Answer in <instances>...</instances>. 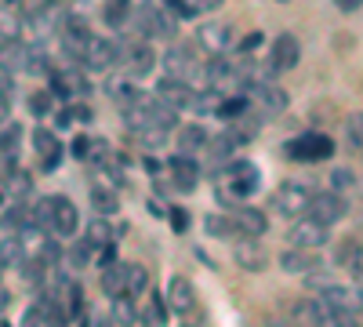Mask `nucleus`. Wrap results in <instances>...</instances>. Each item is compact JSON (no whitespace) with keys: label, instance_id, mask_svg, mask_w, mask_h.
<instances>
[{"label":"nucleus","instance_id":"1","mask_svg":"<svg viewBox=\"0 0 363 327\" xmlns=\"http://www.w3.org/2000/svg\"><path fill=\"white\" fill-rule=\"evenodd\" d=\"M262 186V171L247 157H233L222 167H215V193L222 204H244L258 193Z\"/></svg>","mask_w":363,"mask_h":327},{"label":"nucleus","instance_id":"2","mask_svg":"<svg viewBox=\"0 0 363 327\" xmlns=\"http://www.w3.org/2000/svg\"><path fill=\"white\" fill-rule=\"evenodd\" d=\"M120 113H124V128L128 131H174L178 128V109H171L157 95H138L131 106H124Z\"/></svg>","mask_w":363,"mask_h":327},{"label":"nucleus","instance_id":"3","mask_svg":"<svg viewBox=\"0 0 363 327\" xmlns=\"http://www.w3.org/2000/svg\"><path fill=\"white\" fill-rule=\"evenodd\" d=\"M306 287H309L313 294H320L323 302H330L338 313H345L349 320L363 316V284H359V280L342 284V280L327 277V273L320 270V273H309V277H306Z\"/></svg>","mask_w":363,"mask_h":327},{"label":"nucleus","instance_id":"4","mask_svg":"<svg viewBox=\"0 0 363 327\" xmlns=\"http://www.w3.org/2000/svg\"><path fill=\"white\" fill-rule=\"evenodd\" d=\"M37 215H40V226L58 236V240H73L77 229H80V211H77V204L62 193H51L44 200H37Z\"/></svg>","mask_w":363,"mask_h":327},{"label":"nucleus","instance_id":"5","mask_svg":"<svg viewBox=\"0 0 363 327\" xmlns=\"http://www.w3.org/2000/svg\"><path fill=\"white\" fill-rule=\"evenodd\" d=\"M284 157L294 164H320L335 157V138H327L320 131H306V135H294L284 142Z\"/></svg>","mask_w":363,"mask_h":327},{"label":"nucleus","instance_id":"6","mask_svg":"<svg viewBox=\"0 0 363 327\" xmlns=\"http://www.w3.org/2000/svg\"><path fill=\"white\" fill-rule=\"evenodd\" d=\"M291 320L294 323H316V327H330V323H338V327H349L352 320L345 313H338L330 302H323L320 294H309V299H298L291 302Z\"/></svg>","mask_w":363,"mask_h":327},{"label":"nucleus","instance_id":"7","mask_svg":"<svg viewBox=\"0 0 363 327\" xmlns=\"http://www.w3.org/2000/svg\"><path fill=\"white\" fill-rule=\"evenodd\" d=\"M240 92L247 95L251 113H258L262 121H272V116H280L287 109V92L277 84H269V80H251V84L240 87Z\"/></svg>","mask_w":363,"mask_h":327},{"label":"nucleus","instance_id":"8","mask_svg":"<svg viewBox=\"0 0 363 327\" xmlns=\"http://www.w3.org/2000/svg\"><path fill=\"white\" fill-rule=\"evenodd\" d=\"M131 26L138 29V33L145 37V40H174V15L160 4H142L135 15H131Z\"/></svg>","mask_w":363,"mask_h":327},{"label":"nucleus","instance_id":"9","mask_svg":"<svg viewBox=\"0 0 363 327\" xmlns=\"http://www.w3.org/2000/svg\"><path fill=\"white\" fill-rule=\"evenodd\" d=\"M313 193H316V189H313L309 182H298V178H291V182L277 186V193H272L269 207H272V211H277L280 218H298V215H306V207H309Z\"/></svg>","mask_w":363,"mask_h":327},{"label":"nucleus","instance_id":"10","mask_svg":"<svg viewBox=\"0 0 363 327\" xmlns=\"http://www.w3.org/2000/svg\"><path fill=\"white\" fill-rule=\"evenodd\" d=\"M167 178L160 182L157 178V189H174V193H193L196 189V182H200V164H196V157H182V153H174L164 167H160Z\"/></svg>","mask_w":363,"mask_h":327},{"label":"nucleus","instance_id":"11","mask_svg":"<svg viewBox=\"0 0 363 327\" xmlns=\"http://www.w3.org/2000/svg\"><path fill=\"white\" fill-rule=\"evenodd\" d=\"M164 77L186 80V84H200L203 80V62H196V55L182 44H171L164 55Z\"/></svg>","mask_w":363,"mask_h":327},{"label":"nucleus","instance_id":"12","mask_svg":"<svg viewBox=\"0 0 363 327\" xmlns=\"http://www.w3.org/2000/svg\"><path fill=\"white\" fill-rule=\"evenodd\" d=\"M327 240H330V226L316 222L313 215L291 218V229H287V244L291 248H313V251H320Z\"/></svg>","mask_w":363,"mask_h":327},{"label":"nucleus","instance_id":"13","mask_svg":"<svg viewBox=\"0 0 363 327\" xmlns=\"http://www.w3.org/2000/svg\"><path fill=\"white\" fill-rule=\"evenodd\" d=\"M48 87H51L58 99H84V95L91 92V80H87L73 62H66V66H51Z\"/></svg>","mask_w":363,"mask_h":327},{"label":"nucleus","instance_id":"14","mask_svg":"<svg viewBox=\"0 0 363 327\" xmlns=\"http://www.w3.org/2000/svg\"><path fill=\"white\" fill-rule=\"evenodd\" d=\"M301 62V44L294 33H277V40L269 44V77H280V73H291L294 66Z\"/></svg>","mask_w":363,"mask_h":327},{"label":"nucleus","instance_id":"15","mask_svg":"<svg viewBox=\"0 0 363 327\" xmlns=\"http://www.w3.org/2000/svg\"><path fill=\"white\" fill-rule=\"evenodd\" d=\"M153 95L160 99V102H167L171 109H178V113H196V95H200V87L196 84H186V80H174V77H164L157 87H153Z\"/></svg>","mask_w":363,"mask_h":327},{"label":"nucleus","instance_id":"16","mask_svg":"<svg viewBox=\"0 0 363 327\" xmlns=\"http://www.w3.org/2000/svg\"><path fill=\"white\" fill-rule=\"evenodd\" d=\"M120 62H124V70H128V77H149L157 70V48H153V40H131L128 48H120Z\"/></svg>","mask_w":363,"mask_h":327},{"label":"nucleus","instance_id":"17","mask_svg":"<svg viewBox=\"0 0 363 327\" xmlns=\"http://www.w3.org/2000/svg\"><path fill=\"white\" fill-rule=\"evenodd\" d=\"M196 44L207 55H229L236 48V26L233 22H203L196 29Z\"/></svg>","mask_w":363,"mask_h":327},{"label":"nucleus","instance_id":"18","mask_svg":"<svg viewBox=\"0 0 363 327\" xmlns=\"http://www.w3.org/2000/svg\"><path fill=\"white\" fill-rule=\"evenodd\" d=\"M306 215H313V218L323 222V226H335V222H342V218L349 215V200H345V193H335V189L313 193V200H309V207H306Z\"/></svg>","mask_w":363,"mask_h":327},{"label":"nucleus","instance_id":"19","mask_svg":"<svg viewBox=\"0 0 363 327\" xmlns=\"http://www.w3.org/2000/svg\"><path fill=\"white\" fill-rule=\"evenodd\" d=\"M335 265L349 277V280H359L363 284V240L359 236H342V240L335 244Z\"/></svg>","mask_w":363,"mask_h":327},{"label":"nucleus","instance_id":"20","mask_svg":"<svg viewBox=\"0 0 363 327\" xmlns=\"http://www.w3.org/2000/svg\"><path fill=\"white\" fill-rule=\"evenodd\" d=\"M233 258H236L240 270H247V273L269 270V251L262 248L258 236H236L233 240Z\"/></svg>","mask_w":363,"mask_h":327},{"label":"nucleus","instance_id":"21","mask_svg":"<svg viewBox=\"0 0 363 327\" xmlns=\"http://www.w3.org/2000/svg\"><path fill=\"white\" fill-rule=\"evenodd\" d=\"M280 270L291 273V277H309V273L327 270V265H323V258H320L313 248H287V251L280 255Z\"/></svg>","mask_w":363,"mask_h":327},{"label":"nucleus","instance_id":"22","mask_svg":"<svg viewBox=\"0 0 363 327\" xmlns=\"http://www.w3.org/2000/svg\"><path fill=\"white\" fill-rule=\"evenodd\" d=\"M29 55H33V48H29L22 37H8V40H0V73H26L29 70Z\"/></svg>","mask_w":363,"mask_h":327},{"label":"nucleus","instance_id":"23","mask_svg":"<svg viewBox=\"0 0 363 327\" xmlns=\"http://www.w3.org/2000/svg\"><path fill=\"white\" fill-rule=\"evenodd\" d=\"M167 309L174 316H189L196 309V287L189 284V277H171L167 280Z\"/></svg>","mask_w":363,"mask_h":327},{"label":"nucleus","instance_id":"24","mask_svg":"<svg viewBox=\"0 0 363 327\" xmlns=\"http://www.w3.org/2000/svg\"><path fill=\"white\" fill-rule=\"evenodd\" d=\"M174 142H178L182 157H203L207 142H211V131L203 124H178L174 128Z\"/></svg>","mask_w":363,"mask_h":327},{"label":"nucleus","instance_id":"25","mask_svg":"<svg viewBox=\"0 0 363 327\" xmlns=\"http://www.w3.org/2000/svg\"><path fill=\"white\" fill-rule=\"evenodd\" d=\"M33 150H37V160H40L44 171H55L58 164H62V142H58L55 131H48V128L33 131Z\"/></svg>","mask_w":363,"mask_h":327},{"label":"nucleus","instance_id":"26","mask_svg":"<svg viewBox=\"0 0 363 327\" xmlns=\"http://www.w3.org/2000/svg\"><path fill=\"white\" fill-rule=\"evenodd\" d=\"M229 215L236 218V226H240L244 236H265V229H269V218L258 211V207H247V200L244 204H229Z\"/></svg>","mask_w":363,"mask_h":327},{"label":"nucleus","instance_id":"27","mask_svg":"<svg viewBox=\"0 0 363 327\" xmlns=\"http://www.w3.org/2000/svg\"><path fill=\"white\" fill-rule=\"evenodd\" d=\"M66 320H69L66 309L58 306L55 299H48V294H40V299L22 313V323H66Z\"/></svg>","mask_w":363,"mask_h":327},{"label":"nucleus","instance_id":"28","mask_svg":"<svg viewBox=\"0 0 363 327\" xmlns=\"http://www.w3.org/2000/svg\"><path fill=\"white\" fill-rule=\"evenodd\" d=\"M106 95H109V102H116L120 109H124V106H131L142 92H138V84H135V77H109L106 80Z\"/></svg>","mask_w":363,"mask_h":327},{"label":"nucleus","instance_id":"29","mask_svg":"<svg viewBox=\"0 0 363 327\" xmlns=\"http://www.w3.org/2000/svg\"><path fill=\"white\" fill-rule=\"evenodd\" d=\"M91 207H95V215H116L120 211V196H116V186L113 182H95L91 186Z\"/></svg>","mask_w":363,"mask_h":327},{"label":"nucleus","instance_id":"30","mask_svg":"<svg viewBox=\"0 0 363 327\" xmlns=\"http://www.w3.org/2000/svg\"><path fill=\"white\" fill-rule=\"evenodd\" d=\"M109 320L113 323H142L138 299H131V294H113L109 299Z\"/></svg>","mask_w":363,"mask_h":327},{"label":"nucleus","instance_id":"31","mask_svg":"<svg viewBox=\"0 0 363 327\" xmlns=\"http://www.w3.org/2000/svg\"><path fill=\"white\" fill-rule=\"evenodd\" d=\"M203 229H207V236H215V240H236V236H244L233 215H218V211L203 218Z\"/></svg>","mask_w":363,"mask_h":327},{"label":"nucleus","instance_id":"32","mask_svg":"<svg viewBox=\"0 0 363 327\" xmlns=\"http://www.w3.org/2000/svg\"><path fill=\"white\" fill-rule=\"evenodd\" d=\"M149 287V270L142 262H124V294H131V299H142Z\"/></svg>","mask_w":363,"mask_h":327},{"label":"nucleus","instance_id":"33","mask_svg":"<svg viewBox=\"0 0 363 327\" xmlns=\"http://www.w3.org/2000/svg\"><path fill=\"white\" fill-rule=\"evenodd\" d=\"M95 255H99V248L91 244L87 236H73V248H69L66 262H69V270H87V265L95 262Z\"/></svg>","mask_w":363,"mask_h":327},{"label":"nucleus","instance_id":"34","mask_svg":"<svg viewBox=\"0 0 363 327\" xmlns=\"http://www.w3.org/2000/svg\"><path fill=\"white\" fill-rule=\"evenodd\" d=\"M0 262H4V270H15V265L26 262V248H22V236L18 233L0 236Z\"/></svg>","mask_w":363,"mask_h":327},{"label":"nucleus","instance_id":"35","mask_svg":"<svg viewBox=\"0 0 363 327\" xmlns=\"http://www.w3.org/2000/svg\"><path fill=\"white\" fill-rule=\"evenodd\" d=\"M142 323H167V302L160 299V291H149L145 287V306L138 309Z\"/></svg>","mask_w":363,"mask_h":327},{"label":"nucleus","instance_id":"36","mask_svg":"<svg viewBox=\"0 0 363 327\" xmlns=\"http://www.w3.org/2000/svg\"><path fill=\"white\" fill-rule=\"evenodd\" d=\"M87 240L95 244V248H102V244H113L116 236H113V226L106 222V215H99V218H91L87 222Z\"/></svg>","mask_w":363,"mask_h":327},{"label":"nucleus","instance_id":"37","mask_svg":"<svg viewBox=\"0 0 363 327\" xmlns=\"http://www.w3.org/2000/svg\"><path fill=\"white\" fill-rule=\"evenodd\" d=\"M73 124H91V109H87L84 102L58 109V128H73Z\"/></svg>","mask_w":363,"mask_h":327},{"label":"nucleus","instance_id":"38","mask_svg":"<svg viewBox=\"0 0 363 327\" xmlns=\"http://www.w3.org/2000/svg\"><path fill=\"white\" fill-rule=\"evenodd\" d=\"M345 138L356 153H363V113H352L349 121H345Z\"/></svg>","mask_w":363,"mask_h":327},{"label":"nucleus","instance_id":"39","mask_svg":"<svg viewBox=\"0 0 363 327\" xmlns=\"http://www.w3.org/2000/svg\"><path fill=\"white\" fill-rule=\"evenodd\" d=\"M55 109V92L48 87V92H33V99H29V113L33 116H48Z\"/></svg>","mask_w":363,"mask_h":327},{"label":"nucleus","instance_id":"40","mask_svg":"<svg viewBox=\"0 0 363 327\" xmlns=\"http://www.w3.org/2000/svg\"><path fill=\"white\" fill-rule=\"evenodd\" d=\"M327 178H330V189H335V193H345V189L356 186V174H352L349 167H335Z\"/></svg>","mask_w":363,"mask_h":327},{"label":"nucleus","instance_id":"41","mask_svg":"<svg viewBox=\"0 0 363 327\" xmlns=\"http://www.w3.org/2000/svg\"><path fill=\"white\" fill-rule=\"evenodd\" d=\"M160 4H164L171 15H178V18H196V8L189 4V0H160Z\"/></svg>","mask_w":363,"mask_h":327},{"label":"nucleus","instance_id":"42","mask_svg":"<svg viewBox=\"0 0 363 327\" xmlns=\"http://www.w3.org/2000/svg\"><path fill=\"white\" fill-rule=\"evenodd\" d=\"M58 0H18V11L22 15H40V11H51Z\"/></svg>","mask_w":363,"mask_h":327},{"label":"nucleus","instance_id":"43","mask_svg":"<svg viewBox=\"0 0 363 327\" xmlns=\"http://www.w3.org/2000/svg\"><path fill=\"white\" fill-rule=\"evenodd\" d=\"M167 218H171L174 233H186V229H189V215H186V207H167Z\"/></svg>","mask_w":363,"mask_h":327},{"label":"nucleus","instance_id":"44","mask_svg":"<svg viewBox=\"0 0 363 327\" xmlns=\"http://www.w3.org/2000/svg\"><path fill=\"white\" fill-rule=\"evenodd\" d=\"M91 150H95V142H91L87 135H80V138L69 145V153H73L77 160H87V157H91Z\"/></svg>","mask_w":363,"mask_h":327},{"label":"nucleus","instance_id":"45","mask_svg":"<svg viewBox=\"0 0 363 327\" xmlns=\"http://www.w3.org/2000/svg\"><path fill=\"white\" fill-rule=\"evenodd\" d=\"M258 44H262V33H251V37H244V40H236V48L244 51V55H251Z\"/></svg>","mask_w":363,"mask_h":327},{"label":"nucleus","instance_id":"46","mask_svg":"<svg viewBox=\"0 0 363 327\" xmlns=\"http://www.w3.org/2000/svg\"><path fill=\"white\" fill-rule=\"evenodd\" d=\"M189 4L196 8V15H203V11H215V8L222 4V0H189Z\"/></svg>","mask_w":363,"mask_h":327},{"label":"nucleus","instance_id":"47","mask_svg":"<svg viewBox=\"0 0 363 327\" xmlns=\"http://www.w3.org/2000/svg\"><path fill=\"white\" fill-rule=\"evenodd\" d=\"M8 306H11V291H8V287H0V313H4Z\"/></svg>","mask_w":363,"mask_h":327},{"label":"nucleus","instance_id":"48","mask_svg":"<svg viewBox=\"0 0 363 327\" xmlns=\"http://www.w3.org/2000/svg\"><path fill=\"white\" fill-rule=\"evenodd\" d=\"M359 4H363V0H338V8H342V11H356Z\"/></svg>","mask_w":363,"mask_h":327},{"label":"nucleus","instance_id":"49","mask_svg":"<svg viewBox=\"0 0 363 327\" xmlns=\"http://www.w3.org/2000/svg\"><path fill=\"white\" fill-rule=\"evenodd\" d=\"M0 277H4V262H0Z\"/></svg>","mask_w":363,"mask_h":327},{"label":"nucleus","instance_id":"50","mask_svg":"<svg viewBox=\"0 0 363 327\" xmlns=\"http://www.w3.org/2000/svg\"><path fill=\"white\" fill-rule=\"evenodd\" d=\"M280 4H287V0H280Z\"/></svg>","mask_w":363,"mask_h":327},{"label":"nucleus","instance_id":"51","mask_svg":"<svg viewBox=\"0 0 363 327\" xmlns=\"http://www.w3.org/2000/svg\"><path fill=\"white\" fill-rule=\"evenodd\" d=\"M0 40H4V37H0Z\"/></svg>","mask_w":363,"mask_h":327}]
</instances>
